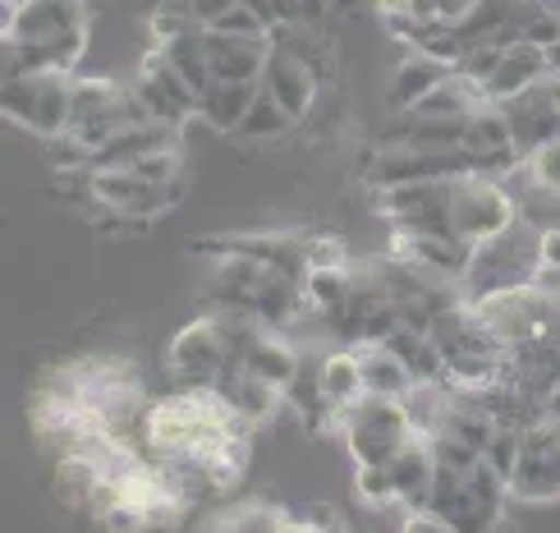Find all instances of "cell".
<instances>
[{
	"instance_id": "1",
	"label": "cell",
	"mask_w": 560,
	"mask_h": 533,
	"mask_svg": "<svg viewBox=\"0 0 560 533\" xmlns=\"http://www.w3.org/2000/svg\"><path fill=\"white\" fill-rule=\"evenodd\" d=\"M428 506L446 515L455 524V533L459 529H492V524H501V511L510 506V478L487 455H478L474 465H446V460H436Z\"/></svg>"
},
{
	"instance_id": "2",
	"label": "cell",
	"mask_w": 560,
	"mask_h": 533,
	"mask_svg": "<svg viewBox=\"0 0 560 533\" xmlns=\"http://www.w3.org/2000/svg\"><path fill=\"white\" fill-rule=\"evenodd\" d=\"M538 271H542V230L528 217H520L501 235L474 244V258L464 267V299H487L497 290L533 286Z\"/></svg>"
},
{
	"instance_id": "3",
	"label": "cell",
	"mask_w": 560,
	"mask_h": 533,
	"mask_svg": "<svg viewBox=\"0 0 560 533\" xmlns=\"http://www.w3.org/2000/svg\"><path fill=\"white\" fill-rule=\"evenodd\" d=\"M413 414L400 396H377V391H363L359 401H349L345 409H336V432L349 451L354 465H386V460L400 451L413 437Z\"/></svg>"
},
{
	"instance_id": "4",
	"label": "cell",
	"mask_w": 560,
	"mask_h": 533,
	"mask_svg": "<svg viewBox=\"0 0 560 533\" xmlns=\"http://www.w3.org/2000/svg\"><path fill=\"white\" fill-rule=\"evenodd\" d=\"M0 106L5 120L37 134L42 143L69 129L74 115V74H19L0 83Z\"/></svg>"
},
{
	"instance_id": "5",
	"label": "cell",
	"mask_w": 560,
	"mask_h": 533,
	"mask_svg": "<svg viewBox=\"0 0 560 533\" xmlns=\"http://www.w3.org/2000/svg\"><path fill=\"white\" fill-rule=\"evenodd\" d=\"M235 363L240 359H235V350H230V340L221 336L212 313L184 322V327L171 336V345H166V373L184 391H217L221 378Z\"/></svg>"
},
{
	"instance_id": "6",
	"label": "cell",
	"mask_w": 560,
	"mask_h": 533,
	"mask_svg": "<svg viewBox=\"0 0 560 533\" xmlns=\"http://www.w3.org/2000/svg\"><path fill=\"white\" fill-rule=\"evenodd\" d=\"M520 202L515 194L505 189V175H455V189H451V225L464 244H482L501 235L510 221H520Z\"/></svg>"
},
{
	"instance_id": "7",
	"label": "cell",
	"mask_w": 560,
	"mask_h": 533,
	"mask_svg": "<svg viewBox=\"0 0 560 533\" xmlns=\"http://www.w3.org/2000/svg\"><path fill=\"white\" fill-rule=\"evenodd\" d=\"M88 202L106 207L110 217H129V221H156L184 198V179L179 184H156L148 175H138L129 166H92L88 171Z\"/></svg>"
},
{
	"instance_id": "8",
	"label": "cell",
	"mask_w": 560,
	"mask_h": 533,
	"mask_svg": "<svg viewBox=\"0 0 560 533\" xmlns=\"http://www.w3.org/2000/svg\"><path fill=\"white\" fill-rule=\"evenodd\" d=\"M482 171V161L464 148H413V143H377V152L368 157L363 179L372 189L386 184H409V179H455ZM487 175V171H482Z\"/></svg>"
},
{
	"instance_id": "9",
	"label": "cell",
	"mask_w": 560,
	"mask_h": 533,
	"mask_svg": "<svg viewBox=\"0 0 560 533\" xmlns=\"http://www.w3.org/2000/svg\"><path fill=\"white\" fill-rule=\"evenodd\" d=\"M510 501H520V506L560 501V419L551 409L524 428L520 460L510 470Z\"/></svg>"
},
{
	"instance_id": "10",
	"label": "cell",
	"mask_w": 560,
	"mask_h": 533,
	"mask_svg": "<svg viewBox=\"0 0 560 533\" xmlns=\"http://www.w3.org/2000/svg\"><path fill=\"white\" fill-rule=\"evenodd\" d=\"M451 189L455 179H409L377 189V212L390 230H418V235H455L451 225ZM459 240V235H455Z\"/></svg>"
},
{
	"instance_id": "11",
	"label": "cell",
	"mask_w": 560,
	"mask_h": 533,
	"mask_svg": "<svg viewBox=\"0 0 560 533\" xmlns=\"http://www.w3.org/2000/svg\"><path fill=\"white\" fill-rule=\"evenodd\" d=\"M497 106L505 111L520 157H533L542 143L560 138V74H551V69L538 83H528L524 92H515V97H505Z\"/></svg>"
},
{
	"instance_id": "12",
	"label": "cell",
	"mask_w": 560,
	"mask_h": 533,
	"mask_svg": "<svg viewBox=\"0 0 560 533\" xmlns=\"http://www.w3.org/2000/svg\"><path fill=\"white\" fill-rule=\"evenodd\" d=\"M133 92L148 102V111L156 115V120L166 125H189L198 120V92L194 83L179 74L175 60L161 51V46H152V51L143 56V65H138V79H133Z\"/></svg>"
},
{
	"instance_id": "13",
	"label": "cell",
	"mask_w": 560,
	"mask_h": 533,
	"mask_svg": "<svg viewBox=\"0 0 560 533\" xmlns=\"http://www.w3.org/2000/svg\"><path fill=\"white\" fill-rule=\"evenodd\" d=\"M5 37L23 42H60L88 33V0H23L14 10H0Z\"/></svg>"
},
{
	"instance_id": "14",
	"label": "cell",
	"mask_w": 560,
	"mask_h": 533,
	"mask_svg": "<svg viewBox=\"0 0 560 533\" xmlns=\"http://www.w3.org/2000/svg\"><path fill=\"white\" fill-rule=\"evenodd\" d=\"M262 88L303 125L313 115L317 97H322V74L308 60H299L294 51H285V46L271 42V56H267V69H262Z\"/></svg>"
},
{
	"instance_id": "15",
	"label": "cell",
	"mask_w": 560,
	"mask_h": 533,
	"mask_svg": "<svg viewBox=\"0 0 560 533\" xmlns=\"http://www.w3.org/2000/svg\"><path fill=\"white\" fill-rule=\"evenodd\" d=\"M207 65L217 83H262V69L271 56V37H240V33H202Z\"/></svg>"
},
{
	"instance_id": "16",
	"label": "cell",
	"mask_w": 560,
	"mask_h": 533,
	"mask_svg": "<svg viewBox=\"0 0 560 533\" xmlns=\"http://www.w3.org/2000/svg\"><path fill=\"white\" fill-rule=\"evenodd\" d=\"M217 396L225 401V409L235 414L244 428H262V424H271V419H276V409L285 405V391L271 386V382H262L258 373H248L244 363H235V368H230V373L221 378Z\"/></svg>"
},
{
	"instance_id": "17",
	"label": "cell",
	"mask_w": 560,
	"mask_h": 533,
	"mask_svg": "<svg viewBox=\"0 0 560 533\" xmlns=\"http://www.w3.org/2000/svg\"><path fill=\"white\" fill-rule=\"evenodd\" d=\"M386 470H390L395 497H400L405 511H413V506H428V497H432V478H436L432 437H428V432H413L409 442L386 460Z\"/></svg>"
},
{
	"instance_id": "18",
	"label": "cell",
	"mask_w": 560,
	"mask_h": 533,
	"mask_svg": "<svg viewBox=\"0 0 560 533\" xmlns=\"http://www.w3.org/2000/svg\"><path fill=\"white\" fill-rule=\"evenodd\" d=\"M547 69H551V60H547L542 42H510L497 69L478 83V92H482V102H505V97H515V92H524L528 83H538Z\"/></svg>"
},
{
	"instance_id": "19",
	"label": "cell",
	"mask_w": 560,
	"mask_h": 533,
	"mask_svg": "<svg viewBox=\"0 0 560 533\" xmlns=\"http://www.w3.org/2000/svg\"><path fill=\"white\" fill-rule=\"evenodd\" d=\"M455 74V65L451 60H441L432 51H409L400 65L390 69V88H386V97H390V111H409L423 92H432L436 83H446Z\"/></svg>"
},
{
	"instance_id": "20",
	"label": "cell",
	"mask_w": 560,
	"mask_h": 533,
	"mask_svg": "<svg viewBox=\"0 0 560 533\" xmlns=\"http://www.w3.org/2000/svg\"><path fill=\"white\" fill-rule=\"evenodd\" d=\"M317 391H322V401L331 409H345L349 401L363 396L368 386H363V363H359L354 345H336L331 355H322V363H317Z\"/></svg>"
},
{
	"instance_id": "21",
	"label": "cell",
	"mask_w": 560,
	"mask_h": 533,
	"mask_svg": "<svg viewBox=\"0 0 560 533\" xmlns=\"http://www.w3.org/2000/svg\"><path fill=\"white\" fill-rule=\"evenodd\" d=\"M258 88L262 83H212L198 97V120L212 125L217 134L235 138L240 125H244V115H248V106H253V97H258Z\"/></svg>"
},
{
	"instance_id": "22",
	"label": "cell",
	"mask_w": 560,
	"mask_h": 533,
	"mask_svg": "<svg viewBox=\"0 0 560 533\" xmlns=\"http://www.w3.org/2000/svg\"><path fill=\"white\" fill-rule=\"evenodd\" d=\"M359 350V363H363V386L368 391H377V396H409V391L418 386V378L409 373V363L395 355V350H386L382 340H363V345H354Z\"/></svg>"
},
{
	"instance_id": "23",
	"label": "cell",
	"mask_w": 560,
	"mask_h": 533,
	"mask_svg": "<svg viewBox=\"0 0 560 533\" xmlns=\"http://www.w3.org/2000/svg\"><path fill=\"white\" fill-rule=\"evenodd\" d=\"M294 115L280 106L267 88H258V97H253V106H248V115H244V125H240V143H280L285 134H294Z\"/></svg>"
},
{
	"instance_id": "24",
	"label": "cell",
	"mask_w": 560,
	"mask_h": 533,
	"mask_svg": "<svg viewBox=\"0 0 560 533\" xmlns=\"http://www.w3.org/2000/svg\"><path fill=\"white\" fill-rule=\"evenodd\" d=\"M202 529H244V533H276V529H294V515H285V506H271V501H244V506H225V515L202 520Z\"/></svg>"
},
{
	"instance_id": "25",
	"label": "cell",
	"mask_w": 560,
	"mask_h": 533,
	"mask_svg": "<svg viewBox=\"0 0 560 533\" xmlns=\"http://www.w3.org/2000/svg\"><path fill=\"white\" fill-rule=\"evenodd\" d=\"M515 171L533 184V194H547L560 202V138H551V143H542L533 157H524Z\"/></svg>"
},
{
	"instance_id": "26",
	"label": "cell",
	"mask_w": 560,
	"mask_h": 533,
	"mask_svg": "<svg viewBox=\"0 0 560 533\" xmlns=\"http://www.w3.org/2000/svg\"><path fill=\"white\" fill-rule=\"evenodd\" d=\"M354 493L363 506H372V511H405L400 497H395V483H390V470L386 465H354Z\"/></svg>"
},
{
	"instance_id": "27",
	"label": "cell",
	"mask_w": 560,
	"mask_h": 533,
	"mask_svg": "<svg viewBox=\"0 0 560 533\" xmlns=\"http://www.w3.org/2000/svg\"><path fill=\"white\" fill-rule=\"evenodd\" d=\"M478 5H482V0H413L409 14L418 23H441V28H455V23H464Z\"/></svg>"
},
{
	"instance_id": "28",
	"label": "cell",
	"mask_w": 560,
	"mask_h": 533,
	"mask_svg": "<svg viewBox=\"0 0 560 533\" xmlns=\"http://www.w3.org/2000/svg\"><path fill=\"white\" fill-rule=\"evenodd\" d=\"M166 5H175V10H184L194 23H202V28H217V23L240 5V0H166Z\"/></svg>"
},
{
	"instance_id": "29",
	"label": "cell",
	"mask_w": 560,
	"mask_h": 533,
	"mask_svg": "<svg viewBox=\"0 0 560 533\" xmlns=\"http://www.w3.org/2000/svg\"><path fill=\"white\" fill-rule=\"evenodd\" d=\"M294 5H299V23H308V28H317L331 14V0H294Z\"/></svg>"
},
{
	"instance_id": "30",
	"label": "cell",
	"mask_w": 560,
	"mask_h": 533,
	"mask_svg": "<svg viewBox=\"0 0 560 533\" xmlns=\"http://www.w3.org/2000/svg\"><path fill=\"white\" fill-rule=\"evenodd\" d=\"M542 267H560V225L542 230Z\"/></svg>"
},
{
	"instance_id": "31",
	"label": "cell",
	"mask_w": 560,
	"mask_h": 533,
	"mask_svg": "<svg viewBox=\"0 0 560 533\" xmlns=\"http://www.w3.org/2000/svg\"><path fill=\"white\" fill-rule=\"evenodd\" d=\"M409 5H413V0H377V10H382V19H395V14H409Z\"/></svg>"
},
{
	"instance_id": "32",
	"label": "cell",
	"mask_w": 560,
	"mask_h": 533,
	"mask_svg": "<svg viewBox=\"0 0 560 533\" xmlns=\"http://www.w3.org/2000/svg\"><path fill=\"white\" fill-rule=\"evenodd\" d=\"M271 5L280 10V23H299V5H294V0H271Z\"/></svg>"
},
{
	"instance_id": "33",
	"label": "cell",
	"mask_w": 560,
	"mask_h": 533,
	"mask_svg": "<svg viewBox=\"0 0 560 533\" xmlns=\"http://www.w3.org/2000/svg\"><path fill=\"white\" fill-rule=\"evenodd\" d=\"M14 5H23V0H0V10H14Z\"/></svg>"
}]
</instances>
